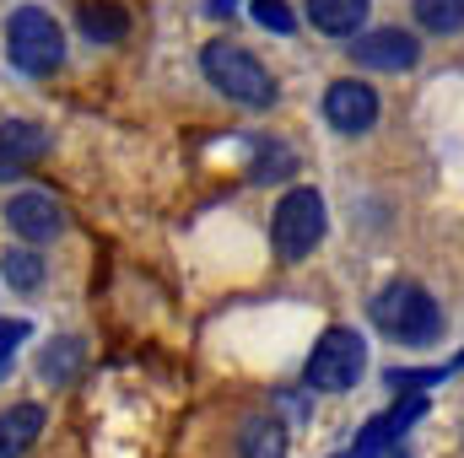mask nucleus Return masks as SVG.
<instances>
[{
	"instance_id": "dca6fc26",
	"label": "nucleus",
	"mask_w": 464,
	"mask_h": 458,
	"mask_svg": "<svg viewBox=\"0 0 464 458\" xmlns=\"http://www.w3.org/2000/svg\"><path fill=\"white\" fill-rule=\"evenodd\" d=\"M5 281H11L16 291H33V286L44 281V259L27 253V248H11V253H5Z\"/></svg>"
},
{
	"instance_id": "f3484780",
	"label": "nucleus",
	"mask_w": 464,
	"mask_h": 458,
	"mask_svg": "<svg viewBox=\"0 0 464 458\" xmlns=\"http://www.w3.org/2000/svg\"><path fill=\"white\" fill-rule=\"evenodd\" d=\"M254 22L270 27V33H292V27H297V16H292L286 0H254Z\"/></svg>"
},
{
	"instance_id": "ddd939ff",
	"label": "nucleus",
	"mask_w": 464,
	"mask_h": 458,
	"mask_svg": "<svg viewBox=\"0 0 464 458\" xmlns=\"http://www.w3.org/2000/svg\"><path fill=\"white\" fill-rule=\"evenodd\" d=\"M82 27H87V38H98V43H119V38L130 33V16H124V5H114V0H87V5H82Z\"/></svg>"
},
{
	"instance_id": "2eb2a0df",
	"label": "nucleus",
	"mask_w": 464,
	"mask_h": 458,
	"mask_svg": "<svg viewBox=\"0 0 464 458\" xmlns=\"http://www.w3.org/2000/svg\"><path fill=\"white\" fill-rule=\"evenodd\" d=\"M416 22L427 33H459L464 27V0H416Z\"/></svg>"
},
{
	"instance_id": "1a4fd4ad",
	"label": "nucleus",
	"mask_w": 464,
	"mask_h": 458,
	"mask_svg": "<svg viewBox=\"0 0 464 458\" xmlns=\"http://www.w3.org/2000/svg\"><path fill=\"white\" fill-rule=\"evenodd\" d=\"M49 151V135L38 129V124H27V119H11V124H0V178H16V173H27L38 157Z\"/></svg>"
},
{
	"instance_id": "7ed1b4c3",
	"label": "nucleus",
	"mask_w": 464,
	"mask_h": 458,
	"mask_svg": "<svg viewBox=\"0 0 464 458\" xmlns=\"http://www.w3.org/2000/svg\"><path fill=\"white\" fill-rule=\"evenodd\" d=\"M206 76H211V87H222L232 103H243V109H270V103H276L270 71H265L248 49L227 43V38L206 43Z\"/></svg>"
},
{
	"instance_id": "6e6552de",
	"label": "nucleus",
	"mask_w": 464,
	"mask_h": 458,
	"mask_svg": "<svg viewBox=\"0 0 464 458\" xmlns=\"http://www.w3.org/2000/svg\"><path fill=\"white\" fill-rule=\"evenodd\" d=\"M5 222H11L16 237H27V243H49V237L65 232V216H60V205L49 195H16L5 205Z\"/></svg>"
},
{
	"instance_id": "6ab92c4d",
	"label": "nucleus",
	"mask_w": 464,
	"mask_h": 458,
	"mask_svg": "<svg viewBox=\"0 0 464 458\" xmlns=\"http://www.w3.org/2000/svg\"><path fill=\"white\" fill-rule=\"evenodd\" d=\"M27 335V324H16V319H0V367H5V356L16 350V340Z\"/></svg>"
},
{
	"instance_id": "4468645a",
	"label": "nucleus",
	"mask_w": 464,
	"mask_h": 458,
	"mask_svg": "<svg viewBox=\"0 0 464 458\" xmlns=\"http://www.w3.org/2000/svg\"><path fill=\"white\" fill-rule=\"evenodd\" d=\"M243 458H286V432H281V421H248L243 426Z\"/></svg>"
},
{
	"instance_id": "20e7f679",
	"label": "nucleus",
	"mask_w": 464,
	"mask_h": 458,
	"mask_svg": "<svg viewBox=\"0 0 464 458\" xmlns=\"http://www.w3.org/2000/svg\"><path fill=\"white\" fill-rule=\"evenodd\" d=\"M324 237V200L319 189H292L281 205H276V222H270V243H276V259L297 264L319 248Z\"/></svg>"
},
{
	"instance_id": "39448f33",
	"label": "nucleus",
	"mask_w": 464,
	"mask_h": 458,
	"mask_svg": "<svg viewBox=\"0 0 464 458\" xmlns=\"http://www.w3.org/2000/svg\"><path fill=\"white\" fill-rule=\"evenodd\" d=\"M356 377H362V340H356L351 329L319 335L314 356H308V388H319V394H346Z\"/></svg>"
},
{
	"instance_id": "f257e3e1",
	"label": "nucleus",
	"mask_w": 464,
	"mask_h": 458,
	"mask_svg": "<svg viewBox=\"0 0 464 458\" xmlns=\"http://www.w3.org/2000/svg\"><path fill=\"white\" fill-rule=\"evenodd\" d=\"M372 324H378L389 340H400V345H427V340H438L443 313H438V302H432L427 286H416V281H394V286L378 291V302H372Z\"/></svg>"
},
{
	"instance_id": "a211bd4d",
	"label": "nucleus",
	"mask_w": 464,
	"mask_h": 458,
	"mask_svg": "<svg viewBox=\"0 0 464 458\" xmlns=\"http://www.w3.org/2000/svg\"><path fill=\"white\" fill-rule=\"evenodd\" d=\"M286 167H292V151L286 146H276V151L265 146V157L254 162V178H286Z\"/></svg>"
},
{
	"instance_id": "f03ea898",
	"label": "nucleus",
	"mask_w": 464,
	"mask_h": 458,
	"mask_svg": "<svg viewBox=\"0 0 464 458\" xmlns=\"http://www.w3.org/2000/svg\"><path fill=\"white\" fill-rule=\"evenodd\" d=\"M5 54H11V65L22 76H54L60 60H65V33H60V22L49 11L22 5L5 22Z\"/></svg>"
},
{
	"instance_id": "9b49d317",
	"label": "nucleus",
	"mask_w": 464,
	"mask_h": 458,
	"mask_svg": "<svg viewBox=\"0 0 464 458\" xmlns=\"http://www.w3.org/2000/svg\"><path fill=\"white\" fill-rule=\"evenodd\" d=\"M421 415V399H405L400 410H389V415H378V421H367V432L356 437V458H383L389 453V443L411 426Z\"/></svg>"
},
{
	"instance_id": "f8f14e48",
	"label": "nucleus",
	"mask_w": 464,
	"mask_h": 458,
	"mask_svg": "<svg viewBox=\"0 0 464 458\" xmlns=\"http://www.w3.org/2000/svg\"><path fill=\"white\" fill-rule=\"evenodd\" d=\"M308 16H314L319 33L351 38V33L362 27V16H367V0H308Z\"/></svg>"
},
{
	"instance_id": "423d86ee",
	"label": "nucleus",
	"mask_w": 464,
	"mask_h": 458,
	"mask_svg": "<svg viewBox=\"0 0 464 458\" xmlns=\"http://www.w3.org/2000/svg\"><path fill=\"white\" fill-rule=\"evenodd\" d=\"M416 54H421V43L411 33H400V27H378V33H362L351 43V60L367 65V71H411Z\"/></svg>"
},
{
	"instance_id": "9d476101",
	"label": "nucleus",
	"mask_w": 464,
	"mask_h": 458,
	"mask_svg": "<svg viewBox=\"0 0 464 458\" xmlns=\"http://www.w3.org/2000/svg\"><path fill=\"white\" fill-rule=\"evenodd\" d=\"M44 432V410L38 405H11L0 410V458H22Z\"/></svg>"
},
{
	"instance_id": "0eeeda50",
	"label": "nucleus",
	"mask_w": 464,
	"mask_h": 458,
	"mask_svg": "<svg viewBox=\"0 0 464 458\" xmlns=\"http://www.w3.org/2000/svg\"><path fill=\"white\" fill-rule=\"evenodd\" d=\"M324 119H330V129H341V135H362V129L378 124V92L362 87V81H335V87L324 92Z\"/></svg>"
}]
</instances>
